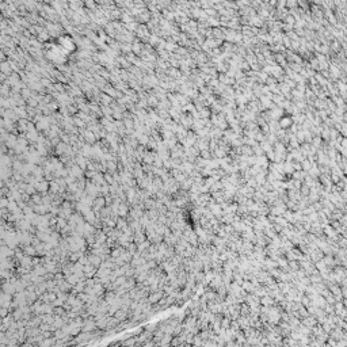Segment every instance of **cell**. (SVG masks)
<instances>
[{"label":"cell","instance_id":"1","mask_svg":"<svg viewBox=\"0 0 347 347\" xmlns=\"http://www.w3.org/2000/svg\"><path fill=\"white\" fill-rule=\"evenodd\" d=\"M259 304H260L262 307H271V305L275 304V300H274L270 294H264V296H262L260 298H259Z\"/></svg>","mask_w":347,"mask_h":347},{"label":"cell","instance_id":"4","mask_svg":"<svg viewBox=\"0 0 347 347\" xmlns=\"http://www.w3.org/2000/svg\"><path fill=\"white\" fill-rule=\"evenodd\" d=\"M201 157H202V159H205V160H209V162H210V160H212V157H213V155H210V153H209V151L203 149L202 152H201Z\"/></svg>","mask_w":347,"mask_h":347},{"label":"cell","instance_id":"2","mask_svg":"<svg viewBox=\"0 0 347 347\" xmlns=\"http://www.w3.org/2000/svg\"><path fill=\"white\" fill-rule=\"evenodd\" d=\"M163 293H164L163 290H157V291H155V293H152V294L149 296V301L152 302V304H157V302H159L160 300H162L163 297H164V294H163Z\"/></svg>","mask_w":347,"mask_h":347},{"label":"cell","instance_id":"3","mask_svg":"<svg viewBox=\"0 0 347 347\" xmlns=\"http://www.w3.org/2000/svg\"><path fill=\"white\" fill-rule=\"evenodd\" d=\"M298 191H300V194H301V197H308L309 191H311V187H309L308 185H305V183H302L301 187L298 189Z\"/></svg>","mask_w":347,"mask_h":347},{"label":"cell","instance_id":"5","mask_svg":"<svg viewBox=\"0 0 347 347\" xmlns=\"http://www.w3.org/2000/svg\"><path fill=\"white\" fill-rule=\"evenodd\" d=\"M252 152H255V155L259 157V156L263 155V149H262V148H252Z\"/></svg>","mask_w":347,"mask_h":347}]
</instances>
